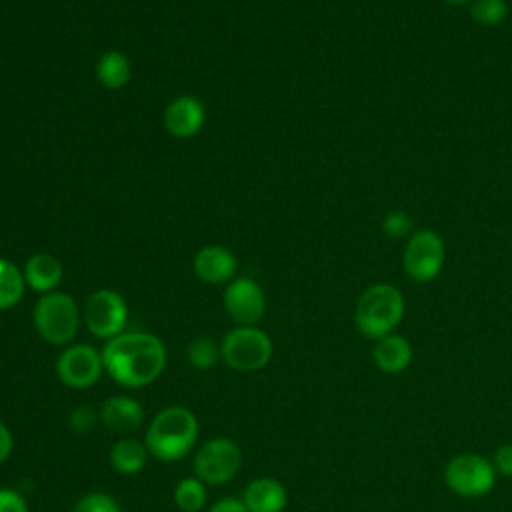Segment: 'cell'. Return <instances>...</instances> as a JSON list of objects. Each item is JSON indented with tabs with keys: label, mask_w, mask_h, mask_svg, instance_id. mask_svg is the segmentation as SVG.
I'll return each instance as SVG.
<instances>
[{
	"label": "cell",
	"mask_w": 512,
	"mask_h": 512,
	"mask_svg": "<svg viewBox=\"0 0 512 512\" xmlns=\"http://www.w3.org/2000/svg\"><path fill=\"white\" fill-rule=\"evenodd\" d=\"M80 312L64 292H48L34 306V326L50 344H68L78 330Z\"/></svg>",
	"instance_id": "4"
},
{
	"label": "cell",
	"mask_w": 512,
	"mask_h": 512,
	"mask_svg": "<svg viewBox=\"0 0 512 512\" xmlns=\"http://www.w3.org/2000/svg\"><path fill=\"white\" fill-rule=\"evenodd\" d=\"M132 74L130 60L120 50H108L104 52L96 62V78L102 86L110 90H118L128 84Z\"/></svg>",
	"instance_id": "18"
},
{
	"label": "cell",
	"mask_w": 512,
	"mask_h": 512,
	"mask_svg": "<svg viewBox=\"0 0 512 512\" xmlns=\"http://www.w3.org/2000/svg\"><path fill=\"white\" fill-rule=\"evenodd\" d=\"M404 308V296L396 286L372 284L356 300L354 324L362 336L378 340L394 332L404 318Z\"/></svg>",
	"instance_id": "3"
},
{
	"label": "cell",
	"mask_w": 512,
	"mask_h": 512,
	"mask_svg": "<svg viewBox=\"0 0 512 512\" xmlns=\"http://www.w3.org/2000/svg\"><path fill=\"white\" fill-rule=\"evenodd\" d=\"M374 362L386 374H400L412 362V346L400 334H388L376 340L374 346Z\"/></svg>",
	"instance_id": "16"
},
{
	"label": "cell",
	"mask_w": 512,
	"mask_h": 512,
	"mask_svg": "<svg viewBox=\"0 0 512 512\" xmlns=\"http://www.w3.org/2000/svg\"><path fill=\"white\" fill-rule=\"evenodd\" d=\"M174 502L182 512H198L206 502V488L200 478H182L174 488Z\"/></svg>",
	"instance_id": "21"
},
{
	"label": "cell",
	"mask_w": 512,
	"mask_h": 512,
	"mask_svg": "<svg viewBox=\"0 0 512 512\" xmlns=\"http://www.w3.org/2000/svg\"><path fill=\"white\" fill-rule=\"evenodd\" d=\"M104 362L102 352L86 344L66 348L56 360V372L60 380L70 388H88L102 376Z\"/></svg>",
	"instance_id": "10"
},
{
	"label": "cell",
	"mask_w": 512,
	"mask_h": 512,
	"mask_svg": "<svg viewBox=\"0 0 512 512\" xmlns=\"http://www.w3.org/2000/svg\"><path fill=\"white\" fill-rule=\"evenodd\" d=\"M492 466L498 474L512 478V444H502L496 448L494 458H492Z\"/></svg>",
	"instance_id": "28"
},
{
	"label": "cell",
	"mask_w": 512,
	"mask_h": 512,
	"mask_svg": "<svg viewBox=\"0 0 512 512\" xmlns=\"http://www.w3.org/2000/svg\"><path fill=\"white\" fill-rule=\"evenodd\" d=\"M24 280L36 292H42V294L54 292V288L62 280V264L58 262L56 256L38 252L28 258L24 266Z\"/></svg>",
	"instance_id": "17"
},
{
	"label": "cell",
	"mask_w": 512,
	"mask_h": 512,
	"mask_svg": "<svg viewBox=\"0 0 512 512\" xmlns=\"http://www.w3.org/2000/svg\"><path fill=\"white\" fill-rule=\"evenodd\" d=\"M24 274L16 264L0 258V310L12 308L24 294Z\"/></svg>",
	"instance_id": "20"
},
{
	"label": "cell",
	"mask_w": 512,
	"mask_h": 512,
	"mask_svg": "<svg viewBox=\"0 0 512 512\" xmlns=\"http://www.w3.org/2000/svg\"><path fill=\"white\" fill-rule=\"evenodd\" d=\"M146 458H148L146 444H142L134 438H124V440L116 442L110 450V464L120 474L140 472L146 464Z\"/></svg>",
	"instance_id": "19"
},
{
	"label": "cell",
	"mask_w": 512,
	"mask_h": 512,
	"mask_svg": "<svg viewBox=\"0 0 512 512\" xmlns=\"http://www.w3.org/2000/svg\"><path fill=\"white\" fill-rule=\"evenodd\" d=\"M470 16L480 26H498L508 16V4L506 0H474Z\"/></svg>",
	"instance_id": "22"
},
{
	"label": "cell",
	"mask_w": 512,
	"mask_h": 512,
	"mask_svg": "<svg viewBox=\"0 0 512 512\" xmlns=\"http://www.w3.org/2000/svg\"><path fill=\"white\" fill-rule=\"evenodd\" d=\"M198 438L196 416L182 406L160 410L148 426L144 444L148 452L164 462L180 460L192 450Z\"/></svg>",
	"instance_id": "2"
},
{
	"label": "cell",
	"mask_w": 512,
	"mask_h": 512,
	"mask_svg": "<svg viewBox=\"0 0 512 512\" xmlns=\"http://www.w3.org/2000/svg\"><path fill=\"white\" fill-rule=\"evenodd\" d=\"M100 418L110 430L126 434V432H134L142 424L144 410L134 398L112 396L104 402L100 410Z\"/></svg>",
	"instance_id": "15"
},
{
	"label": "cell",
	"mask_w": 512,
	"mask_h": 512,
	"mask_svg": "<svg viewBox=\"0 0 512 512\" xmlns=\"http://www.w3.org/2000/svg\"><path fill=\"white\" fill-rule=\"evenodd\" d=\"M382 230L390 238H404L412 232V218L402 210H392L384 216Z\"/></svg>",
	"instance_id": "25"
},
{
	"label": "cell",
	"mask_w": 512,
	"mask_h": 512,
	"mask_svg": "<svg viewBox=\"0 0 512 512\" xmlns=\"http://www.w3.org/2000/svg\"><path fill=\"white\" fill-rule=\"evenodd\" d=\"M286 488L274 478H256L244 488V506L248 512H282L286 506Z\"/></svg>",
	"instance_id": "14"
},
{
	"label": "cell",
	"mask_w": 512,
	"mask_h": 512,
	"mask_svg": "<svg viewBox=\"0 0 512 512\" xmlns=\"http://www.w3.org/2000/svg\"><path fill=\"white\" fill-rule=\"evenodd\" d=\"M0 512H28L26 500L22 498V494H18L16 490L10 488H2L0 490Z\"/></svg>",
	"instance_id": "27"
},
{
	"label": "cell",
	"mask_w": 512,
	"mask_h": 512,
	"mask_svg": "<svg viewBox=\"0 0 512 512\" xmlns=\"http://www.w3.org/2000/svg\"><path fill=\"white\" fill-rule=\"evenodd\" d=\"M12 452V434L10 430L0 422V462H4Z\"/></svg>",
	"instance_id": "30"
},
{
	"label": "cell",
	"mask_w": 512,
	"mask_h": 512,
	"mask_svg": "<svg viewBox=\"0 0 512 512\" xmlns=\"http://www.w3.org/2000/svg\"><path fill=\"white\" fill-rule=\"evenodd\" d=\"M204 106L194 96H178L164 110V126L176 138L194 136L204 124Z\"/></svg>",
	"instance_id": "12"
},
{
	"label": "cell",
	"mask_w": 512,
	"mask_h": 512,
	"mask_svg": "<svg viewBox=\"0 0 512 512\" xmlns=\"http://www.w3.org/2000/svg\"><path fill=\"white\" fill-rule=\"evenodd\" d=\"M194 272L208 284H222L236 272V258L224 246H204L194 256Z\"/></svg>",
	"instance_id": "13"
},
{
	"label": "cell",
	"mask_w": 512,
	"mask_h": 512,
	"mask_svg": "<svg viewBox=\"0 0 512 512\" xmlns=\"http://www.w3.org/2000/svg\"><path fill=\"white\" fill-rule=\"evenodd\" d=\"M444 4H450V6H462V4H466V2H470V0H442Z\"/></svg>",
	"instance_id": "31"
},
{
	"label": "cell",
	"mask_w": 512,
	"mask_h": 512,
	"mask_svg": "<svg viewBox=\"0 0 512 512\" xmlns=\"http://www.w3.org/2000/svg\"><path fill=\"white\" fill-rule=\"evenodd\" d=\"M218 356H220V350L216 348V344L210 338H196L188 346V360L194 368L208 370L216 364Z\"/></svg>",
	"instance_id": "23"
},
{
	"label": "cell",
	"mask_w": 512,
	"mask_h": 512,
	"mask_svg": "<svg viewBox=\"0 0 512 512\" xmlns=\"http://www.w3.org/2000/svg\"><path fill=\"white\" fill-rule=\"evenodd\" d=\"M72 512H120L116 500L104 492H92L82 496Z\"/></svg>",
	"instance_id": "24"
},
{
	"label": "cell",
	"mask_w": 512,
	"mask_h": 512,
	"mask_svg": "<svg viewBox=\"0 0 512 512\" xmlns=\"http://www.w3.org/2000/svg\"><path fill=\"white\" fill-rule=\"evenodd\" d=\"M104 370L122 386L142 388L154 382L166 364L164 344L146 332H122L102 350Z\"/></svg>",
	"instance_id": "1"
},
{
	"label": "cell",
	"mask_w": 512,
	"mask_h": 512,
	"mask_svg": "<svg viewBox=\"0 0 512 512\" xmlns=\"http://www.w3.org/2000/svg\"><path fill=\"white\" fill-rule=\"evenodd\" d=\"M448 488L464 498H480L496 484V470L490 460L480 454H458L444 470Z\"/></svg>",
	"instance_id": "7"
},
{
	"label": "cell",
	"mask_w": 512,
	"mask_h": 512,
	"mask_svg": "<svg viewBox=\"0 0 512 512\" xmlns=\"http://www.w3.org/2000/svg\"><path fill=\"white\" fill-rule=\"evenodd\" d=\"M98 414L94 412L92 406H78L72 414H70V426L76 432H88L94 428Z\"/></svg>",
	"instance_id": "26"
},
{
	"label": "cell",
	"mask_w": 512,
	"mask_h": 512,
	"mask_svg": "<svg viewBox=\"0 0 512 512\" xmlns=\"http://www.w3.org/2000/svg\"><path fill=\"white\" fill-rule=\"evenodd\" d=\"M128 318V308L124 298L108 288L96 290L88 300L84 308V322L88 330L96 338H114L122 334V328Z\"/></svg>",
	"instance_id": "9"
},
{
	"label": "cell",
	"mask_w": 512,
	"mask_h": 512,
	"mask_svg": "<svg viewBox=\"0 0 512 512\" xmlns=\"http://www.w3.org/2000/svg\"><path fill=\"white\" fill-rule=\"evenodd\" d=\"M208 512H248V508L244 506L242 500H236V498H222V500H218Z\"/></svg>",
	"instance_id": "29"
},
{
	"label": "cell",
	"mask_w": 512,
	"mask_h": 512,
	"mask_svg": "<svg viewBox=\"0 0 512 512\" xmlns=\"http://www.w3.org/2000/svg\"><path fill=\"white\" fill-rule=\"evenodd\" d=\"M224 306L240 326H254L264 316L266 298L254 280L238 278L228 284L224 292Z\"/></svg>",
	"instance_id": "11"
},
{
	"label": "cell",
	"mask_w": 512,
	"mask_h": 512,
	"mask_svg": "<svg viewBox=\"0 0 512 512\" xmlns=\"http://www.w3.org/2000/svg\"><path fill=\"white\" fill-rule=\"evenodd\" d=\"M444 260H446V246L438 232L430 228H422L410 234L404 248L402 264H404L406 276L412 282H418V284L432 282L442 272Z\"/></svg>",
	"instance_id": "6"
},
{
	"label": "cell",
	"mask_w": 512,
	"mask_h": 512,
	"mask_svg": "<svg viewBox=\"0 0 512 512\" xmlns=\"http://www.w3.org/2000/svg\"><path fill=\"white\" fill-rule=\"evenodd\" d=\"M220 356L238 372H254L264 368L272 358V340L254 326H240L224 336Z\"/></svg>",
	"instance_id": "5"
},
{
	"label": "cell",
	"mask_w": 512,
	"mask_h": 512,
	"mask_svg": "<svg viewBox=\"0 0 512 512\" xmlns=\"http://www.w3.org/2000/svg\"><path fill=\"white\" fill-rule=\"evenodd\" d=\"M242 452L230 438H212L200 446L194 458V472L206 484H226L238 472Z\"/></svg>",
	"instance_id": "8"
}]
</instances>
